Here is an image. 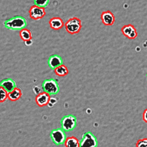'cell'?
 Segmentation results:
<instances>
[{"label":"cell","mask_w":147,"mask_h":147,"mask_svg":"<svg viewBox=\"0 0 147 147\" xmlns=\"http://www.w3.org/2000/svg\"><path fill=\"white\" fill-rule=\"evenodd\" d=\"M0 93H1V103H3L7 99H8V92L2 87H0Z\"/></svg>","instance_id":"obj_19"},{"label":"cell","mask_w":147,"mask_h":147,"mask_svg":"<svg viewBox=\"0 0 147 147\" xmlns=\"http://www.w3.org/2000/svg\"><path fill=\"white\" fill-rule=\"evenodd\" d=\"M61 128L65 131H70L76 126L77 120L75 115L68 114L64 116L60 120Z\"/></svg>","instance_id":"obj_4"},{"label":"cell","mask_w":147,"mask_h":147,"mask_svg":"<svg viewBox=\"0 0 147 147\" xmlns=\"http://www.w3.org/2000/svg\"><path fill=\"white\" fill-rule=\"evenodd\" d=\"M98 145V140L92 133L86 131L82 135L80 147H97Z\"/></svg>","instance_id":"obj_5"},{"label":"cell","mask_w":147,"mask_h":147,"mask_svg":"<svg viewBox=\"0 0 147 147\" xmlns=\"http://www.w3.org/2000/svg\"><path fill=\"white\" fill-rule=\"evenodd\" d=\"M48 64L51 69H55L57 67L63 64V60L60 55L54 54L49 57L48 60Z\"/></svg>","instance_id":"obj_9"},{"label":"cell","mask_w":147,"mask_h":147,"mask_svg":"<svg viewBox=\"0 0 147 147\" xmlns=\"http://www.w3.org/2000/svg\"><path fill=\"white\" fill-rule=\"evenodd\" d=\"M22 94L21 90L17 87L12 91L8 93V99L11 101H16L21 97Z\"/></svg>","instance_id":"obj_14"},{"label":"cell","mask_w":147,"mask_h":147,"mask_svg":"<svg viewBox=\"0 0 147 147\" xmlns=\"http://www.w3.org/2000/svg\"><path fill=\"white\" fill-rule=\"evenodd\" d=\"M101 20L105 25L111 26L115 22V16L110 10L104 11L101 14Z\"/></svg>","instance_id":"obj_10"},{"label":"cell","mask_w":147,"mask_h":147,"mask_svg":"<svg viewBox=\"0 0 147 147\" xmlns=\"http://www.w3.org/2000/svg\"><path fill=\"white\" fill-rule=\"evenodd\" d=\"M65 147H80V141L75 136L67 137L64 142Z\"/></svg>","instance_id":"obj_15"},{"label":"cell","mask_w":147,"mask_h":147,"mask_svg":"<svg viewBox=\"0 0 147 147\" xmlns=\"http://www.w3.org/2000/svg\"><path fill=\"white\" fill-rule=\"evenodd\" d=\"M0 87L4 88L9 93L17 87V84L14 80L11 78H6L1 80Z\"/></svg>","instance_id":"obj_12"},{"label":"cell","mask_w":147,"mask_h":147,"mask_svg":"<svg viewBox=\"0 0 147 147\" xmlns=\"http://www.w3.org/2000/svg\"><path fill=\"white\" fill-rule=\"evenodd\" d=\"M122 34L129 39H134L137 36L138 33L136 28L131 24L125 25L121 28Z\"/></svg>","instance_id":"obj_8"},{"label":"cell","mask_w":147,"mask_h":147,"mask_svg":"<svg viewBox=\"0 0 147 147\" xmlns=\"http://www.w3.org/2000/svg\"><path fill=\"white\" fill-rule=\"evenodd\" d=\"M146 76H147V75H146Z\"/></svg>","instance_id":"obj_23"},{"label":"cell","mask_w":147,"mask_h":147,"mask_svg":"<svg viewBox=\"0 0 147 147\" xmlns=\"http://www.w3.org/2000/svg\"><path fill=\"white\" fill-rule=\"evenodd\" d=\"M43 91L49 94L50 95L57 94L59 91V85L56 79L50 78L45 79L41 85Z\"/></svg>","instance_id":"obj_2"},{"label":"cell","mask_w":147,"mask_h":147,"mask_svg":"<svg viewBox=\"0 0 147 147\" xmlns=\"http://www.w3.org/2000/svg\"><path fill=\"white\" fill-rule=\"evenodd\" d=\"M49 136L52 142L57 145L64 144L67 139L65 131L62 128L53 129L51 131Z\"/></svg>","instance_id":"obj_6"},{"label":"cell","mask_w":147,"mask_h":147,"mask_svg":"<svg viewBox=\"0 0 147 147\" xmlns=\"http://www.w3.org/2000/svg\"><path fill=\"white\" fill-rule=\"evenodd\" d=\"M65 28L66 31L71 34L78 33L82 28L81 20L76 17L69 18L65 23Z\"/></svg>","instance_id":"obj_3"},{"label":"cell","mask_w":147,"mask_h":147,"mask_svg":"<svg viewBox=\"0 0 147 147\" xmlns=\"http://www.w3.org/2000/svg\"><path fill=\"white\" fill-rule=\"evenodd\" d=\"M49 24L51 28L54 30H59L64 25L63 20L59 17H55L51 18L49 21Z\"/></svg>","instance_id":"obj_13"},{"label":"cell","mask_w":147,"mask_h":147,"mask_svg":"<svg viewBox=\"0 0 147 147\" xmlns=\"http://www.w3.org/2000/svg\"><path fill=\"white\" fill-rule=\"evenodd\" d=\"M143 120L147 123V109H145L143 113Z\"/></svg>","instance_id":"obj_22"},{"label":"cell","mask_w":147,"mask_h":147,"mask_svg":"<svg viewBox=\"0 0 147 147\" xmlns=\"http://www.w3.org/2000/svg\"><path fill=\"white\" fill-rule=\"evenodd\" d=\"M3 25L8 29L21 30L27 26L26 18L21 16H16L4 21Z\"/></svg>","instance_id":"obj_1"},{"label":"cell","mask_w":147,"mask_h":147,"mask_svg":"<svg viewBox=\"0 0 147 147\" xmlns=\"http://www.w3.org/2000/svg\"><path fill=\"white\" fill-rule=\"evenodd\" d=\"M20 36L22 41H26L29 40H31L32 38V34L31 31L28 28H24L20 30L19 32Z\"/></svg>","instance_id":"obj_16"},{"label":"cell","mask_w":147,"mask_h":147,"mask_svg":"<svg viewBox=\"0 0 147 147\" xmlns=\"http://www.w3.org/2000/svg\"><path fill=\"white\" fill-rule=\"evenodd\" d=\"M136 147H147V138L138 140L136 143Z\"/></svg>","instance_id":"obj_20"},{"label":"cell","mask_w":147,"mask_h":147,"mask_svg":"<svg viewBox=\"0 0 147 147\" xmlns=\"http://www.w3.org/2000/svg\"><path fill=\"white\" fill-rule=\"evenodd\" d=\"M55 74L59 76H65L69 73L68 68L64 64H62L54 69Z\"/></svg>","instance_id":"obj_17"},{"label":"cell","mask_w":147,"mask_h":147,"mask_svg":"<svg viewBox=\"0 0 147 147\" xmlns=\"http://www.w3.org/2000/svg\"><path fill=\"white\" fill-rule=\"evenodd\" d=\"M49 1L50 0H33L34 5L44 8L48 6Z\"/></svg>","instance_id":"obj_18"},{"label":"cell","mask_w":147,"mask_h":147,"mask_svg":"<svg viewBox=\"0 0 147 147\" xmlns=\"http://www.w3.org/2000/svg\"><path fill=\"white\" fill-rule=\"evenodd\" d=\"M57 102V100L56 99V98H50V100L49 101V103L48 104V106L49 107H52L55 104H56V103Z\"/></svg>","instance_id":"obj_21"},{"label":"cell","mask_w":147,"mask_h":147,"mask_svg":"<svg viewBox=\"0 0 147 147\" xmlns=\"http://www.w3.org/2000/svg\"><path fill=\"white\" fill-rule=\"evenodd\" d=\"M29 13L30 17L34 20H38L42 18L45 15V10L44 7L38 6L36 5H32L29 10Z\"/></svg>","instance_id":"obj_7"},{"label":"cell","mask_w":147,"mask_h":147,"mask_svg":"<svg viewBox=\"0 0 147 147\" xmlns=\"http://www.w3.org/2000/svg\"><path fill=\"white\" fill-rule=\"evenodd\" d=\"M50 98L51 95L43 91L36 95L35 100L37 105L38 106L43 107L46 105H48Z\"/></svg>","instance_id":"obj_11"}]
</instances>
